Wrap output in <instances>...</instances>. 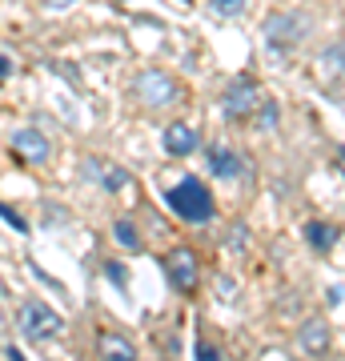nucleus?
Here are the masks:
<instances>
[{
  "mask_svg": "<svg viewBox=\"0 0 345 361\" xmlns=\"http://www.w3.org/2000/svg\"><path fill=\"white\" fill-rule=\"evenodd\" d=\"M16 329H20L25 341L44 345V341H52L64 329V317L52 305H44L40 297H28V301H20V310H16Z\"/></svg>",
  "mask_w": 345,
  "mask_h": 361,
  "instance_id": "2",
  "label": "nucleus"
},
{
  "mask_svg": "<svg viewBox=\"0 0 345 361\" xmlns=\"http://www.w3.org/2000/svg\"><path fill=\"white\" fill-rule=\"evenodd\" d=\"M249 121H257V133H273V129H277V121H282V109H277L273 101H261Z\"/></svg>",
  "mask_w": 345,
  "mask_h": 361,
  "instance_id": "15",
  "label": "nucleus"
},
{
  "mask_svg": "<svg viewBox=\"0 0 345 361\" xmlns=\"http://www.w3.org/2000/svg\"><path fill=\"white\" fill-rule=\"evenodd\" d=\"M161 265H165V277L177 293H185V297L197 293V285H201V261H197L193 249H173Z\"/></svg>",
  "mask_w": 345,
  "mask_h": 361,
  "instance_id": "6",
  "label": "nucleus"
},
{
  "mask_svg": "<svg viewBox=\"0 0 345 361\" xmlns=\"http://www.w3.org/2000/svg\"><path fill=\"white\" fill-rule=\"evenodd\" d=\"M73 4H77V0H40V8H44V13H68Z\"/></svg>",
  "mask_w": 345,
  "mask_h": 361,
  "instance_id": "19",
  "label": "nucleus"
},
{
  "mask_svg": "<svg viewBox=\"0 0 345 361\" xmlns=\"http://www.w3.org/2000/svg\"><path fill=\"white\" fill-rule=\"evenodd\" d=\"M97 353H101V357L133 361V357H137V345H133V341H128L125 334H113V329H104V334L97 337Z\"/></svg>",
  "mask_w": 345,
  "mask_h": 361,
  "instance_id": "13",
  "label": "nucleus"
},
{
  "mask_svg": "<svg viewBox=\"0 0 345 361\" xmlns=\"http://www.w3.org/2000/svg\"><path fill=\"white\" fill-rule=\"evenodd\" d=\"M329 341H333V334L321 317H313V322H305L297 329V345L305 349V353H329Z\"/></svg>",
  "mask_w": 345,
  "mask_h": 361,
  "instance_id": "11",
  "label": "nucleus"
},
{
  "mask_svg": "<svg viewBox=\"0 0 345 361\" xmlns=\"http://www.w3.org/2000/svg\"><path fill=\"white\" fill-rule=\"evenodd\" d=\"M229 245H233V249H245V245H249V233H245V225H229Z\"/></svg>",
  "mask_w": 345,
  "mask_h": 361,
  "instance_id": "18",
  "label": "nucleus"
},
{
  "mask_svg": "<svg viewBox=\"0 0 345 361\" xmlns=\"http://www.w3.org/2000/svg\"><path fill=\"white\" fill-rule=\"evenodd\" d=\"M0 217L8 221V225H13L16 233H28V221L20 217V213H16V209H8V205H4V201H0Z\"/></svg>",
  "mask_w": 345,
  "mask_h": 361,
  "instance_id": "17",
  "label": "nucleus"
},
{
  "mask_svg": "<svg viewBox=\"0 0 345 361\" xmlns=\"http://www.w3.org/2000/svg\"><path fill=\"white\" fill-rule=\"evenodd\" d=\"M337 161H341V169H345V149H341V157H337Z\"/></svg>",
  "mask_w": 345,
  "mask_h": 361,
  "instance_id": "23",
  "label": "nucleus"
},
{
  "mask_svg": "<svg viewBox=\"0 0 345 361\" xmlns=\"http://www.w3.org/2000/svg\"><path fill=\"white\" fill-rule=\"evenodd\" d=\"M8 77H13V61H8V56H0V85H4Z\"/></svg>",
  "mask_w": 345,
  "mask_h": 361,
  "instance_id": "21",
  "label": "nucleus"
},
{
  "mask_svg": "<svg viewBox=\"0 0 345 361\" xmlns=\"http://www.w3.org/2000/svg\"><path fill=\"white\" fill-rule=\"evenodd\" d=\"M113 241L121 249H128V253H137L141 249V233H137V225L128 217H121V221H113Z\"/></svg>",
  "mask_w": 345,
  "mask_h": 361,
  "instance_id": "14",
  "label": "nucleus"
},
{
  "mask_svg": "<svg viewBox=\"0 0 345 361\" xmlns=\"http://www.w3.org/2000/svg\"><path fill=\"white\" fill-rule=\"evenodd\" d=\"M80 177H89L92 185H101L104 193H121L128 185V169L121 165H109L101 157H89V161H80Z\"/></svg>",
  "mask_w": 345,
  "mask_h": 361,
  "instance_id": "8",
  "label": "nucleus"
},
{
  "mask_svg": "<svg viewBox=\"0 0 345 361\" xmlns=\"http://www.w3.org/2000/svg\"><path fill=\"white\" fill-rule=\"evenodd\" d=\"M133 101L141 104V109H173L181 101V85L177 77H169L165 68H141L137 77H133Z\"/></svg>",
  "mask_w": 345,
  "mask_h": 361,
  "instance_id": "3",
  "label": "nucleus"
},
{
  "mask_svg": "<svg viewBox=\"0 0 345 361\" xmlns=\"http://www.w3.org/2000/svg\"><path fill=\"white\" fill-rule=\"evenodd\" d=\"M257 104H261V89H257L253 77H233L229 89L221 92V113H225V121H233V125H245V121L257 113Z\"/></svg>",
  "mask_w": 345,
  "mask_h": 361,
  "instance_id": "5",
  "label": "nucleus"
},
{
  "mask_svg": "<svg viewBox=\"0 0 345 361\" xmlns=\"http://www.w3.org/2000/svg\"><path fill=\"white\" fill-rule=\"evenodd\" d=\"M161 145H165L169 157H189V153H197L201 137H197V129H193V125H185V121H173V125L165 129V137H161Z\"/></svg>",
  "mask_w": 345,
  "mask_h": 361,
  "instance_id": "9",
  "label": "nucleus"
},
{
  "mask_svg": "<svg viewBox=\"0 0 345 361\" xmlns=\"http://www.w3.org/2000/svg\"><path fill=\"white\" fill-rule=\"evenodd\" d=\"M8 149H13L25 165H32V169H40V165H49V161H52V141L40 129H32V125L16 129L13 137H8Z\"/></svg>",
  "mask_w": 345,
  "mask_h": 361,
  "instance_id": "7",
  "label": "nucleus"
},
{
  "mask_svg": "<svg viewBox=\"0 0 345 361\" xmlns=\"http://www.w3.org/2000/svg\"><path fill=\"white\" fill-rule=\"evenodd\" d=\"M193 353H197L201 361H213V357H217V349H213V345H205V341H197V345H193Z\"/></svg>",
  "mask_w": 345,
  "mask_h": 361,
  "instance_id": "20",
  "label": "nucleus"
},
{
  "mask_svg": "<svg viewBox=\"0 0 345 361\" xmlns=\"http://www.w3.org/2000/svg\"><path fill=\"white\" fill-rule=\"evenodd\" d=\"M165 201H169V209L177 213L181 221H189V225H205V221L213 217V193L205 189V180H197V177H181L173 189L165 193Z\"/></svg>",
  "mask_w": 345,
  "mask_h": 361,
  "instance_id": "1",
  "label": "nucleus"
},
{
  "mask_svg": "<svg viewBox=\"0 0 345 361\" xmlns=\"http://www.w3.org/2000/svg\"><path fill=\"white\" fill-rule=\"evenodd\" d=\"M305 241L309 249H317V253H329L333 245H337V237H341V229L337 225H329V221H305Z\"/></svg>",
  "mask_w": 345,
  "mask_h": 361,
  "instance_id": "12",
  "label": "nucleus"
},
{
  "mask_svg": "<svg viewBox=\"0 0 345 361\" xmlns=\"http://www.w3.org/2000/svg\"><path fill=\"white\" fill-rule=\"evenodd\" d=\"M109 277H113V281H121V285H125V281H128V273H125V269H121V265H109Z\"/></svg>",
  "mask_w": 345,
  "mask_h": 361,
  "instance_id": "22",
  "label": "nucleus"
},
{
  "mask_svg": "<svg viewBox=\"0 0 345 361\" xmlns=\"http://www.w3.org/2000/svg\"><path fill=\"white\" fill-rule=\"evenodd\" d=\"M205 157H209V173H213V177H221V180L241 177L245 161L233 153V149H225V145H209V149H205Z\"/></svg>",
  "mask_w": 345,
  "mask_h": 361,
  "instance_id": "10",
  "label": "nucleus"
},
{
  "mask_svg": "<svg viewBox=\"0 0 345 361\" xmlns=\"http://www.w3.org/2000/svg\"><path fill=\"white\" fill-rule=\"evenodd\" d=\"M309 28H313V20L305 13H277L261 25V37L269 49H297L309 37Z\"/></svg>",
  "mask_w": 345,
  "mask_h": 361,
  "instance_id": "4",
  "label": "nucleus"
},
{
  "mask_svg": "<svg viewBox=\"0 0 345 361\" xmlns=\"http://www.w3.org/2000/svg\"><path fill=\"white\" fill-rule=\"evenodd\" d=\"M245 4H249V0H209V13L221 16V20H233V16L245 13Z\"/></svg>",
  "mask_w": 345,
  "mask_h": 361,
  "instance_id": "16",
  "label": "nucleus"
}]
</instances>
